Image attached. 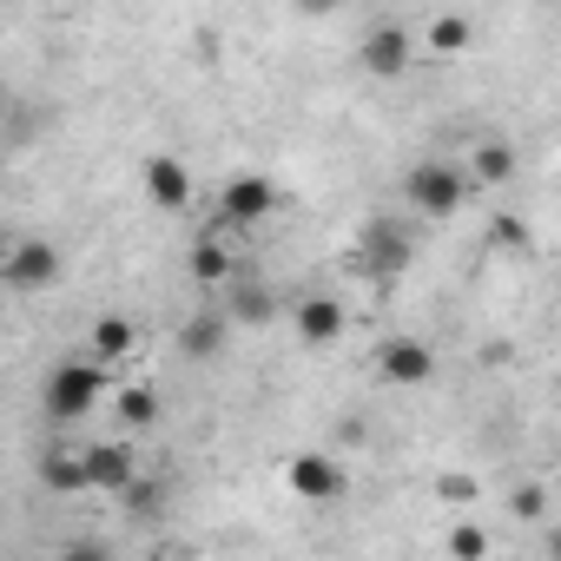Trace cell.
Segmentation results:
<instances>
[{
    "label": "cell",
    "instance_id": "7c38bea8",
    "mask_svg": "<svg viewBox=\"0 0 561 561\" xmlns=\"http://www.w3.org/2000/svg\"><path fill=\"white\" fill-rule=\"evenodd\" d=\"M133 351H139V331H133L126 318H100V324H93V357H100L106 370H119Z\"/></svg>",
    "mask_w": 561,
    "mask_h": 561
},
{
    "label": "cell",
    "instance_id": "9a60e30c",
    "mask_svg": "<svg viewBox=\"0 0 561 561\" xmlns=\"http://www.w3.org/2000/svg\"><path fill=\"white\" fill-rule=\"evenodd\" d=\"M218 231H225V225H211V231L192 244V277H198V285H225V277H231V257H225Z\"/></svg>",
    "mask_w": 561,
    "mask_h": 561
},
{
    "label": "cell",
    "instance_id": "6da1fadb",
    "mask_svg": "<svg viewBox=\"0 0 561 561\" xmlns=\"http://www.w3.org/2000/svg\"><path fill=\"white\" fill-rule=\"evenodd\" d=\"M106 390H113V370L100 357H67L47 377V416L54 423H80V416H93L106 403Z\"/></svg>",
    "mask_w": 561,
    "mask_h": 561
},
{
    "label": "cell",
    "instance_id": "603a6c76",
    "mask_svg": "<svg viewBox=\"0 0 561 561\" xmlns=\"http://www.w3.org/2000/svg\"><path fill=\"white\" fill-rule=\"evenodd\" d=\"M126 502H133V508H159V502H165V495H159V489H152V482H133V489H126Z\"/></svg>",
    "mask_w": 561,
    "mask_h": 561
},
{
    "label": "cell",
    "instance_id": "e0dca14e",
    "mask_svg": "<svg viewBox=\"0 0 561 561\" xmlns=\"http://www.w3.org/2000/svg\"><path fill=\"white\" fill-rule=\"evenodd\" d=\"M225 318H231V324H271V318H277V298H271L264 285H238V298H231Z\"/></svg>",
    "mask_w": 561,
    "mask_h": 561
},
{
    "label": "cell",
    "instance_id": "d6986e66",
    "mask_svg": "<svg viewBox=\"0 0 561 561\" xmlns=\"http://www.w3.org/2000/svg\"><path fill=\"white\" fill-rule=\"evenodd\" d=\"M449 554H456V561H489V528L456 522V528H449Z\"/></svg>",
    "mask_w": 561,
    "mask_h": 561
},
{
    "label": "cell",
    "instance_id": "2e32d148",
    "mask_svg": "<svg viewBox=\"0 0 561 561\" xmlns=\"http://www.w3.org/2000/svg\"><path fill=\"white\" fill-rule=\"evenodd\" d=\"M225 324H231L225 311H205V318H192V324L179 331V351H185V357H211V351L225 344Z\"/></svg>",
    "mask_w": 561,
    "mask_h": 561
},
{
    "label": "cell",
    "instance_id": "8fae6325",
    "mask_svg": "<svg viewBox=\"0 0 561 561\" xmlns=\"http://www.w3.org/2000/svg\"><path fill=\"white\" fill-rule=\"evenodd\" d=\"M298 337L318 351V344H337L344 337V305L337 298H305L298 305Z\"/></svg>",
    "mask_w": 561,
    "mask_h": 561
},
{
    "label": "cell",
    "instance_id": "52a82bcc",
    "mask_svg": "<svg viewBox=\"0 0 561 561\" xmlns=\"http://www.w3.org/2000/svg\"><path fill=\"white\" fill-rule=\"evenodd\" d=\"M410 60H416V34H410V27L383 21V27H370V34H364V73L397 80V73H410Z\"/></svg>",
    "mask_w": 561,
    "mask_h": 561
},
{
    "label": "cell",
    "instance_id": "d4e9b609",
    "mask_svg": "<svg viewBox=\"0 0 561 561\" xmlns=\"http://www.w3.org/2000/svg\"><path fill=\"white\" fill-rule=\"evenodd\" d=\"M67 561H106V554H100V548H73Z\"/></svg>",
    "mask_w": 561,
    "mask_h": 561
},
{
    "label": "cell",
    "instance_id": "9c48e42d",
    "mask_svg": "<svg viewBox=\"0 0 561 561\" xmlns=\"http://www.w3.org/2000/svg\"><path fill=\"white\" fill-rule=\"evenodd\" d=\"M146 198H152L159 211H185V205H192V172H185V159H172V152L146 159Z\"/></svg>",
    "mask_w": 561,
    "mask_h": 561
},
{
    "label": "cell",
    "instance_id": "4fadbf2b",
    "mask_svg": "<svg viewBox=\"0 0 561 561\" xmlns=\"http://www.w3.org/2000/svg\"><path fill=\"white\" fill-rule=\"evenodd\" d=\"M469 159H476V165H469L476 185H508V179H515V146H508V139H482Z\"/></svg>",
    "mask_w": 561,
    "mask_h": 561
},
{
    "label": "cell",
    "instance_id": "5bb4252c",
    "mask_svg": "<svg viewBox=\"0 0 561 561\" xmlns=\"http://www.w3.org/2000/svg\"><path fill=\"white\" fill-rule=\"evenodd\" d=\"M476 41V21L469 14H430V27H423V47L430 54H462Z\"/></svg>",
    "mask_w": 561,
    "mask_h": 561
},
{
    "label": "cell",
    "instance_id": "30bf717a",
    "mask_svg": "<svg viewBox=\"0 0 561 561\" xmlns=\"http://www.w3.org/2000/svg\"><path fill=\"white\" fill-rule=\"evenodd\" d=\"M87 482H93V489H113V495H126V489L139 482V462H133V449H126V443H93V449H87Z\"/></svg>",
    "mask_w": 561,
    "mask_h": 561
},
{
    "label": "cell",
    "instance_id": "484cf974",
    "mask_svg": "<svg viewBox=\"0 0 561 561\" xmlns=\"http://www.w3.org/2000/svg\"><path fill=\"white\" fill-rule=\"evenodd\" d=\"M548 554H554V561H561V528H548Z\"/></svg>",
    "mask_w": 561,
    "mask_h": 561
},
{
    "label": "cell",
    "instance_id": "ac0fdd59",
    "mask_svg": "<svg viewBox=\"0 0 561 561\" xmlns=\"http://www.w3.org/2000/svg\"><path fill=\"white\" fill-rule=\"evenodd\" d=\"M47 482H54L60 495H80V489H93V482H87V456H54V462H47Z\"/></svg>",
    "mask_w": 561,
    "mask_h": 561
},
{
    "label": "cell",
    "instance_id": "44dd1931",
    "mask_svg": "<svg viewBox=\"0 0 561 561\" xmlns=\"http://www.w3.org/2000/svg\"><path fill=\"white\" fill-rule=\"evenodd\" d=\"M495 244H508V251H528V225L522 218H495V231H489Z\"/></svg>",
    "mask_w": 561,
    "mask_h": 561
},
{
    "label": "cell",
    "instance_id": "3957f363",
    "mask_svg": "<svg viewBox=\"0 0 561 561\" xmlns=\"http://www.w3.org/2000/svg\"><path fill=\"white\" fill-rule=\"evenodd\" d=\"M357 257H364V271H370V277H403V271H410V257H416V238H410V225H403V218H370V225H364V238H357Z\"/></svg>",
    "mask_w": 561,
    "mask_h": 561
},
{
    "label": "cell",
    "instance_id": "7a4b0ae2",
    "mask_svg": "<svg viewBox=\"0 0 561 561\" xmlns=\"http://www.w3.org/2000/svg\"><path fill=\"white\" fill-rule=\"evenodd\" d=\"M469 172L462 165H449V159H423V165H410V179H403V198H410V211H423V218H456L462 211V198H469Z\"/></svg>",
    "mask_w": 561,
    "mask_h": 561
},
{
    "label": "cell",
    "instance_id": "8992f818",
    "mask_svg": "<svg viewBox=\"0 0 561 561\" xmlns=\"http://www.w3.org/2000/svg\"><path fill=\"white\" fill-rule=\"evenodd\" d=\"M377 377L397 383V390H416V383L436 377V351H430L423 337H390V344L377 351Z\"/></svg>",
    "mask_w": 561,
    "mask_h": 561
},
{
    "label": "cell",
    "instance_id": "ba28073f",
    "mask_svg": "<svg viewBox=\"0 0 561 561\" xmlns=\"http://www.w3.org/2000/svg\"><path fill=\"white\" fill-rule=\"evenodd\" d=\"M54 277H60V251H54L47 238H27V244L8 251V285H14V291H47Z\"/></svg>",
    "mask_w": 561,
    "mask_h": 561
},
{
    "label": "cell",
    "instance_id": "277c9868",
    "mask_svg": "<svg viewBox=\"0 0 561 561\" xmlns=\"http://www.w3.org/2000/svg\"><path fill=\"white\" fill-rule=\"evenodd\" d=\"M271 205H277V185H271L264 172H238V179H225V192H218V225H225V231H251V225L271 218Z\"/></svg>",
    "mask_w": 561,
    "mask_h": 561
},
{
    "label": "cell",
    "instance_id": "7402d4cb",
    "mask_svg": "<svg viewBox=\"0 0 561 561\" xmlns=\"http://www.w3.org/2000/svg\"><path fill=\"white\" fill-rule=\"evenodd\" d=\"M436 495H443V502H476L482 489H476V476H443V482H436Z\"/></svg>",
    "mask_w": 561,
    "mask_h": 561
},
{
    "label": "cell",
    "instance_id": "cb8c5ba5",
    "mask_svg": "<svg viewBox=\"0 0 561 561\" xmlns=\"http://www.w3.org/2000/svg\"><path fill=\"white\" fill-rule=\"evenodd\" d=\"M548 502H541V489H515V515H541Z\"/></svg>",
    "mask_w": 561,
    "mask_h": 561
},
{
    "label": "cell",
    "instance_id": "5b68a950",
    "mask_svg": "<svg viewBox=\"0 0 561 561\" xmlns=\"http://www.w3.org/2000/svg\"><path fill=\"white\" fill-rule=\"evenodd\" d=\"M285 482H291V495H305V502H337V495L351 489L344 462H337V456H318V449L291 456V462H285Z\"/></svg>",
    "mask_w": 561,
    "mask_h": 561
},
{
    "label": "cell",
    "instance_id": "ffe728a7",
    "mask_svg": "<svg viewBox=\"0 0 561 561\" xmlns=\"http://www.w3.org/2000/svg\"><path fill=\"white\" fill-rule=\"evenodd\" d=\"M152 416H159V397H152V390H119V423L146 430Z\"/></svg>",
    "mask_w": 561,
    "mask_h": 561
}]
</instances>
